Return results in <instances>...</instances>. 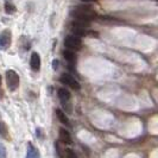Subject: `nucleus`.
Returning a JSON list of instances; mask_svg holds the SVG:
<instances>
[{"mask_svg":"<svg viewBox=\"0 0 158 158\" xmlns=\"http://www.w3.org/2000/svg\"><path fill=\"white\" fill-rule=\"evenodd\" d=\"M71 16L75 19H82V20L90 22L96 18V12L89 5H79L71 11Z\"/></svg>","mask_w":158,"mask_h":158,"instance_id":"nucleus-1","label":"nucleus"},{"mask_svg":"<svg viewBox=\"0 0 158 158\" xmlns=\"http://www.w3.org/2000/svg\"><path fill=\"white\" fill-rule=\"evenodd\" d=\"M6 83L10 90L15 92L18 86H19V75L15 70H7L6 71Z\"/></svg>","mask_w":158,"mask_h":158,"instance_id":"nucleus-2","label":"nucleus"},{"mask_svg":"<svg viewBox=\"0 0 158 158\" xmlns=\"http://www.w3.org/2000/svg\"><path fill=\"white\" fill-rule=\"evenodd\" d=\"M64 45L73 51H79L82 49V40L77 36H68L64 40Z\"/></svg>","mask_w":158,"mask_h":158,"instance_id":"nucleus-3","label":"nucleus"},{"mask_svg":"<svg viewBox=\"0 0 158 158\" xmlns=\"http://www.w3.org/2000/svg\"><path fill=\"white\" fill-rule=\"evenodd\" d=\"M60 81H61V83H64L65 86L73 88L74 90H80V88H81L77 80L74 79L70 74H62L60 77Z\"/></svg>","mask_w":158,"mask_h":158,"instance_id":"nucleus-4","label":"nucleus"},{"mask_svg":"<svg viewBox=\"0 0 158 158\" xmlns=\"http://www.w3.org/2000/svg\"><path fill=\"white\" fill-rule=\"evenodd\" d=\"M12 43V33L10 30H4L0 33V49L6 50Z\"/></svg>","mask_w":158,"mask_h":158,"instance_id":"nucleus-5","label":"nucleus"},{"mask_svg":"<svg viewBox=\"0 0 158 158\" xmlns=\"http://www.w3.org/2000/svg\"><path fill=\"white\" fill-rule=\"evenodd\" d=\"M58 139H60V142L63 143V144H67V145H70L71 143V135L70 133L63 128V127H61L60 130H58Z\"/></svg>","mask_w":158,"mask_h":158,"instance_id":"nucleus-6","label":"nucleus"},{"mask_svg":"<svg viewBox=\"0 0 158 158\" xmlns=\"http://www.w3.org/2000/svg\"><path fill=\"white\" fill-rule=\"evenodd\" d=\"M30 67L35 71H38L40 69V57L37 52H32L31 58H30Z\"/></svg>","mask_w":158,"mask_h":158,"instance_id":"nucleus-7","label":"nucleus"},{"mask_svg":"<svg viewBox=\"0 0 158 158\" xmlns=\"http://www.w3.org/2000/svg\"><path fill=\"white\" fill-rule=\"evenodd\" d=\"M56 115H57V119L62 123V124H64L65 126H70V123H69V118L67 117V114L64 113L62 110H60V108H57L56 110Z\"/></svg>","mask_w":158,"mask_h":158,"instance_id":"nucleus-8","label":"nucleus"},{"mask_svg":"<svg viewBox=\"0 0 158 158\" xmlns=\"http://www.w3.org/2000/svg\"><path fill=\"white\" fill-rule=\"evenodd\" d=\"M63 57L65 58V61L69 62L70 64L76 62V55H75V52H74L73 50H70V49H69V50H64Z\"/></svg>","mask_w":158,"mask_h":158,"instance_id":"nucleus-9","label":"nucleus"},{"mask_svg":"<svg viewBox=\"0 0 158 158\" xmlns=\"http://www.w3.org/2000/svg\"><path fill=\"white\" fill-rule=\"evenodd\" d=\"M58 98L62 100V101H68V100H70V98H71V94H70V92L67 89V88H60L58 89Z\"/></svg>","mask_w":158,"mask_h":158,"instance_id":"nucleus-10","label":"nucleus"},{"mask_svg":"<svg viewBox=\"0 0 158 158\" xmlns=\"http://www.w3.org/2000/svg\"><path fill=\"white\" fill-rule=\"evenodd\" d=\"M26 156L29 158H32V157H40V152L37 150V148H35L33 145H32L31 143H29L27 144V153H26Z\"/></svg>","mask_w":158,"mask_h":158,"instance_id":"nucleus-11","label":"nucleus"},{"mask_svg":"<svg viewBox=\"0 0 158 158\" xmlns=\"http://www.w3.org/2000/svg\"><path fill=\"white\" fill-rule=\"evenodd\" d=\"M71 32L75 35V36H77V37H82V36H86V32L87 30L85 29V27H80V26H74V25H71Z\"/></svg>","mask_w":158,"mask_h":158,"instance_id":"nucleus-12","label":"nucleus"},{"mask_svg":"<svg viewBox=\"0 0 158 158\" xmlns=\"http://www.w3.org/2000/svg\"><path fill=\"white\" fill-rule=\"evenodd\" d=\"M16 10L17 8L15 6V4L11 0H6V2H5V12L8 13V15H11V13H15Z\"/></svg>","mask_w":158,"mask_h":158,"instance_id":"nucleus-13","label":"nucleus"},{"mask_svg":"<svg viewBox=\"0 0 158 158\" xmlns=\"http://www.w3.org/2000/svg\"><path fill=\"white\" fill-rule=\"evenodd\" d=\"M7 153H6V148L0 143V157H6Z\"/></svg>","mask_w":158,"mask_h":158,"instance_id":"nucleus-14","label":"nucleus"},{"mask_svg":"<svg viewBox=\"0 0 158 158\" xmlns=\"http://www.w3.org/2000/svg\"><path fill=\"white\" fill-rule=\"evenodd\" d=\"M65 152H67L65 157H68V158H75V157H76L75 152H73V151H71L70 149H67V150H65Z\"/></svg>","mask_w":158,"mask_h":158,"instance_id":"nucleus-15","label":"nucleus"},{"mask_svg":"<svg viewBox=\"0 0 158 158\" xmlns=\"http://www.w3.org/2000/svg\"><path fill=\"white\" fill-rule=\"evenodd\" d=\"M52 68H54V69H57V68H58V61H57V60L52 61Z\"/></svg>","mask_w":158,"mask_h":158,"instance_id":"nucleus-16","label":"nucleus"},{"mask_svg":"<svg viewBox=\"0 0 158 158\" xmlns=\"http://www.w3.org/2000/svg\"><path fill=\"white\" fill-rule=\"evenodd\" d=\"M83 2H93V1H96V0H81Z\"/></svg>","mask_w":158,"mask_h":158,"instance_id":"nucleus-17","label":"nucleus"},{"mask_svg":"<svg viewBox=\"0 0 158 158\" xmlns=\"http://www.w3.org/2000/svg\"><path fill=\"white\" fill-rule=\"evenodd\" d=\"M0 83H1V76H0Z\"/></svg>","mask_w":158,"mask_h":158,"instance_id":"nucleus-18","label":"nucleus"}]
</instances>
